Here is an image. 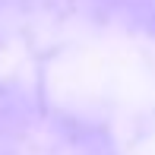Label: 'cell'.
Returning <instances> with one entry per match:
<instances>
[]
</instances>
